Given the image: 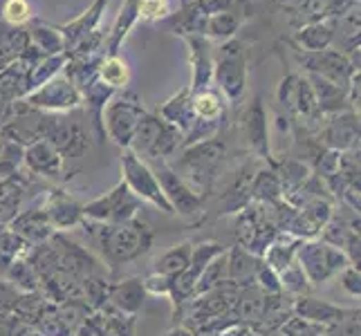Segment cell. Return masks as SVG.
<instances>
[{
    "instance_id": "1",
    "label": "cell",
    "mask_w": 361,
    "mask_h": 336,
    "mask_svg": "<svg viewBox=\"0 0 361 336\" xmlns=\"http://www.w3.org/2000/svg\"><path fill=\"white\" fill-rule=\"evenodd\" d=\"M94 244L102 249L104 260L110 267L133 263L151 249L153 233L144 222H121V224H97L90 227Z\"/></svg>"
},
{
    "instance_id": "2",
    "label": "cell",
    "mask_w": 361,
    "mask_h": 336,
    "mask_svg": "<svg viewBox=\"0 0 361 336\" xmlns=\"http://www.w3.org/2000/svg\"><path fill=\"white\" fill-rule=\"evenodd\" d=\"M182 144V130L176 128L173 123L153 117V115H144L140 121L133 142H130V153L137 157H146V159H166L169 155L176 153V148Z\"/></svg>"
},
{
    "instance_id": "3",
    "label": "cell",
    "mask_w": 361,
    "mask_h": 336,
    "mask_svg": "<svg viewBox=\"0 0 361 336\" xmlns=\"http://www.w3.org/2000/svg\"><path fill=\"white\" fill-rule=\"evenodd\" d=\"M222 159H225V144L207 139V142H197L189 151H184L182 159L173 170L186 182L191 191H195V186L197 189H207L209 184H214V178L222 164Z\"/></svg>"
},
{
    "instance_id": "4",
    "label": "cell",
    "mask_w": 361,
    "mask_h": 336,
    "mask_svg": "<svg viewBox=\"0 0 361 336\" xmlns=\"http://www.w3.org/2000/svg\"><path fill=\"white\" fill-rule=\"evenodd\" d=\"M142 209V200L137 197L126 182H119L110 193L104 197L90 202L83 206V218H90L94 222H104V224H121V222H130L135 220L137 211Z\"/></svg>"
},
{
    "instance_id": "5",
    "label": "cell",
    "mask_w": 361,
    "mask_h": 336,
    "mask_svg": "<svg viewBox=\"0 0 361 336\" xmlns=\"http://www.w3.org/2000/svg\"><path fill=\"white\" fill-rule=\"evenodd\" d=\"M121 168H123V182H126L128 189L140 197L144 202H151L153 206L161 209L164 213H173V209L166 200V195L161 193V186L155 178V173L151 170V166L144 164V161L137 157L135 153L126 151L121 159Z\"/></svg>"
},
{
    "instance_id": "6",
    "label": "cell",
    "mask_w": 361,
    "mask_h": 336,
    "mask_svg": "<svg viewBox=\"0 0 361 336\" xmlns=\"http://www.w3.org/2000/svg\"><path fill=\"white\" fill-rule=\"evenodd\" d=\"M245 49L238 41H227L218 49L216 61V81L220 90L225 92L231 101H238L245 92L247 83V68H245Z\"/></svg>"
},
{
    "instance_id": "7",
    "label": "cell",
    "mask_w": 361,
    "mask_h": 336,
    "mask_svg": "<svg viewBox=\"0 0 361 336\" xmlns=\"http://www.w3.org/2000/svg\"><path fill=\"white\" fill-rule=\"evenodd\" d=\"M144 115L146 112L142 104L137 101L133 94H123L115 99V101H110L106 108V128H108L110 139L123 148H128Z\"/></svg>"
},
{
    "instance_id": "8",
    "label": "cell",
    "mask_w": 361,
    "mask_h": 336,
    "mask_svg": "<svg viewBox=\"0 0 361 336\" xmlns=\"http://www.w3.org/2000/svg\"><path fill=\"white\" fill-rule=\"evenodd\" d=\"M155 178L161 186V193L166 195V200L173 209V213H180V216H195L200 211V195L195 191H191L186 182L173 170L164 159H153V168Z\"/></svg>"
},
{
    "instance_id": "9",
    "label": "cell",
    "mask_w": 361,
    "mask_h": 336,
    "mask_svg": "<svg viewBox=\"0 0 361 336\" xmlns=\"http://www.w3.org/2000/svg\"><path fill=\"white\" fill-rule=\"evenodd\" d=\"M301 63L305 70H310L317 77L326 79L339 88L348 90L355 79V66L348 61L343 54L334 52V49H321V52H303L301 54Z\"/></svg>"
},
{
    "instance_id": "10",
    "label": "cell",
    "mask_w": 361,
    "mask_h": 336,
    "mask_svg": "<svg viewBox=\"0 0 361 336\" xmlns=\"http://www.w3.org/2000/svg\"><path fill=\"white\" fill-rule=\"evenodd\" d=\"M298 258H301V271H305L314 285L330 278L334 271H339L345 265V256L339 249L319 242L303 244V249L298 251Z\"/></svg>"
},
{
    "instance_id": "11",
    "label": "cell",
    "mask_w": 361,
    "mask_h": 336,
    "mask_svg": "<svg viewBox=\"0 0 361 336\" xmlns=\"http://www.w3.org/2000/svg\"><path fill=\"white\" fill-rule=\"evenodd\" d=\"M81 101V94L70 79H49L41 88L27 94L30 108H45V110H68Z\"/></svg>"
},
{
    "instance_id": "12",
    "label": "cell",
    "mask_w": 361,
    "mask_h": 336,
    "mask_svg": "<svg viewBox=\"0 0 361 336\" xmlns=\"http://www.w3.org/2000/svg\"><path fill=\"white\" fill-rule=\"evenodd\" d=\"M25 161H27V166L34 173L47 175V178H56L61 168H63V155H61L47 139H39L30 144L27 151H25Z\"/></svg>"
},
{
    "instance_id": "13",
    "label": "cell",
    "mask_w": 361,
    "mask_h": 336,
    "mask_svg": "<svg viewBox=\"0 0 361 336\" xmlns=\"http://www.w3.org/2000/svg\"><path fill=\"white\" fill-rule=\"evenodd\" d=\"M45 213L49 218V224L56 229H70L83 222V206H79L61 191H54V195H49V204L45 209Z\"/></svg>"
},
{
    "instance_id": "14",
    "label": "cell",
    "mask_w": 361,
    "mask_h": 336,
    "mask_svg": "<svg viewBox=\"0 0 361 336\" xmlns=\"http://www.w3.org/2000/svg\"><path fill=\"white\" fill-rule=\"evenodd\" d=\"M52 231L54 227L49 224L45 209H32L27 213L14 218V229H11V233H16L25 242L45 240L47 235H52Z\"/></svg>"
},
{
    "instance_id": "15",
    "label": "cell",
    "mask_w": 361,
    "mask_h": 336,
    "mask_svg": "<svg viewBox=\"0 0 361 336\" xmlns=\"http://www.w3.org/2000/svg\"><path fill=\"white\" fill-rule=\"evenodd\" d=\"M326 144L334 151H345V148H355L359 144V121L355 115H341L328 123L326 132Z\"/></svg>"
},
{
    "instance_id": "16",
    "label": "cell",
    "mask_w": 361,
    "mask_h": 336,
    "mask_svg": "<svg viewBox=\"0 0 361 336\" xmlns=\"http://www.w3.org/2000/svg\"><path fill=\"white\" fill-rule=\"evenodd\" d=\"M243 18H245V11L240 9V5H235V0H233L227 9L204 18L202 32H207L209 36H216V39H231L243 25Z\"/></svg>"
},
{
    "instance_id": "17",
    "label": "cell",
    "mask_w": 361,
    "mask_h": 336,
    "mask_svg": "<svg viewBox=\"0 0 361 336\" xmlns=\"http://www.w3.org/2000/svg\"><path fill=\"white\" fill-rule=\"evenodd\" d=\"M30 47V34L25 30L11 27L7 23H0V70H5L9 63H14L16 58Z\"/></svg>"
},
{
    "instance_id": "18",
    "label": "cell",
    "mask_w": 361,
    "mask_h": 336,
    "mask_svg": "<svg viewBox=\"0 0 361 336\" xmlns=\"http://www.w3.org/2000/svg\"><path fill=\"white\" fill-rule=\"evenodd\" d=\"M104 5H108V0H97L94 7L90 11H85V14L77 20H72L68 25H63V27H59V34L63 36V43L66 45H81V41L85 39V36H90L94 25L99 20V16H102L104 11Z\"/></svg>"
},
{
    "instance_id": "19",
    "label": "cell",
    "mask_w": 361,
    "mask_h": 336,
    "mask_svg": "<svg viewBox=\"0 0 361 336\" xmlns=\"http://www.w3.org/2000/svg\"><path fill=\"white\" fill-rule=\"evenodd\" d=\"M247 137H249V146L254 148L256 153L269 157V148H267V121H265V110L260 99L252 104L247 112Z\"/></svg>"
},
{
    "instance_id": "20",
    "label": "cell",
    "mask_w": 361,
    "mask_h": 336,
    "mask_svg": "<svg viewBox=\"0 0 361 336\" xmlns=\"http://www.w3.org/2000/svg\"><path fill=\"white\" fill-rule=\"evenodd\" d=\"M110 301L123 314H137L144 303V285L142 280H126L110 290Z\"/></svg>"
},
{
    "instance_id": "21",
    "label": "cell",
    "mask_w": 361,
    "mask_h": 336,
    "mask_svg": "<svg viewBox=\"0 0 361 336\" xmlns=\"http://www.w3.org/2000/svg\"><path fill=\"white\" fill-rule=\"evenodd\" d=\"M191 254H193L191 244H180V247L169 249V251L155 263V273H161V276H166V278L178 276V273H182L189 267Z\"/></svg>"
},
{
    "instance_id": "22",
    "label": "cell",
    "mask_w": 361,
    "mask_h": 336,
    "mask_svg": "<svg viewBox=\"0 0 361 336\" xmlns=\"http://www.w3.org/2000/svg\"><path fill=\"white\" fill-rule=\"evenodd\" d=\"M296 41L305 47V52H321V49H328L332 43V25L330 23H310L307 27H303L296 34Z\"/></svg>"
},
{
    "instance_id": "23",
    "label": "cell",
    "mask_w": 361,
    "mask_h": 336,
    "mask_svg": "<svg viewBox=\"0 0 361 336\" xmlns=\"http://www.w3.org/2000/svg\"><path fill=\"white\" fill-rule=\"evenodd\" d=\"M97 70H99V79H102V83L108 85L110 90L126 88V83L130 79V70L126 66V61L119 58L117 54L108 56Z\"/></svg>"
},
{
    "instance_id": "24",
    "label": "cell",
    "mask_w": 361,
    "mask_h": 336,
    "mask_svg": "<svg viewBox=\"0 0 361 336\" xmlns=\"http://www.w3.org/2000/svg\"><path fill=\"white\" fill-rule=\"evenodd\" d=\"M298 314L310 321H323V323H339L345 312L337 309L330 303H321L317 298H301V303L296 305Z\"/></svg>"
},
{
    "instance_id": "25",
    "label": "cell",
    "mask_w": 361,
    "mask_h": 336,
    "mask_svg": "<svg viewBox=\"0 0 361 336\" xmlns=\"http://www.w3.org/2000/svg\"><path fill=\"white\" fill-rule=\"evenodd\" d=\"M193 115L202 123H216V119L222 115V101L220 94L214 90H200L193 99Z\"/></svg>"
},
{
    "instance_id": "26",
    "label": "cell",
    "mask_w": 361,
    "mask_h": 336,
    "mask_svg": "<svg viewBox=\"0 0 361 336\" xmlns=\"http://www.w3.org/2000/svg\"><path fill=\"white\" fill-rule=\"evenodd\" d=\"M227 269H229V278H231L233 282H245V280H252V278L256 276V269H258V267L254 265V260L249 258L247 254L235 251V254L229 258Z\"/></svg>"
},
{
    "instance_id": "27",
    "label": "cell",
    "mask_w": 361,
    "mask_h": 336,
    "mask_svg": "<svg viewBox=\"0 0 361 336\" xmlns=\"http://www.w3.org/2000/svg\"><path fill=\"white\" fill-rule=\"evenodd\" d=\"M0 11H3V23L11 25V27H20L32 18V7L27 0H5Z\"/></svg>"
},
{
    "instance_id": "28",
    "label": "cell",
    "mask_w": 361,
    "mask_h": 336,
    "mask_svg": "<svg viewBox=\"0 0 361 336\" xmlns=\"http://www.w3.org/2000/svg\"><path fill=\"white\" fill-rule=\"evenodd\" d=\"M267 296H263L260 292L252 290V292H245L238 301V314L240 318H263V312L267 307Z\"/></svg>"
},
{
    "instance_id": "29",
    "label": "cell",
    "mask_w": 361,
    "mask_h": 336,
    "mask_svg": "<svg viewBox=\"0 0 361 336\" xmlns=\"http://www.w3.org/2000/svg\"><path fill=\"white\" fill-rule=\"evenodd\" d=\"M18 204H20V189L5 191L3 195H0V224L11 222L16 218Z\"/></svg>"
},
{
    "instance_id": "30",
    "label": "cell",
    "mask_w": 361,
    "mask_h": 336,
    "mask_svg": "<svg viewBox=\"0 0 361 336\" xmlns=\"http://www.w3.org/2000/svg\"><path fill=\"white\" fill-rule=\"evenodd\" d=\"M343 287L348 290L350 296H359L361 287H359V269L357 267H350L343 273Z\"/></svg>"
},
{
    "instance_id": "31",
    "label": "cell",
    "mask_w": 361,
    "mask_h": 336,
    "mask_svg": "<svg viewBox=\"0 0 361 336\" xmlns=\"http://www.w3.org/2000/svg\"><path fill=\"white\" fill-rule=\"evenodd\" d=\"M164 336H193V334H191V332H186V330H176V332L164 334Z\"/></svg>"
},
{
    "instance_id": "32",
    "label": "cell",
    "mask_w": 361,
    "mask_h": 336,
    "mask_svg": "<svg viewBox=\"0 0 361 336\" xmlns=\"http://www.w3.org/2000/svg\"><path fill=\"white\" fill-rule=\"evenodd\" d=\"M281 5H303L305 0H279Z\"/></svg>"
},
{
    "instance_id": "33",
    "label": "cell",
    "mask_w": 361,
    "mask_h": 336,
    "mask_svg": "<svg viewBox=\"0 0 361 336\" xmlns=\"http://www.w3.org/2000/svg\"><path fill=\"white\" fill-rule=\"evenodd\" d=\"M5 106H7V104L3 101V99H0V112H3V108H5Z\"/></svg>"
}]
</instances>
